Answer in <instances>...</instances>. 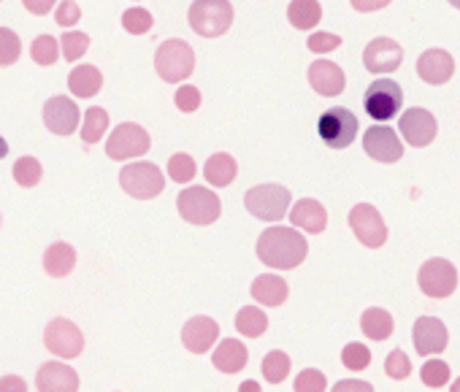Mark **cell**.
Segmentation results:
<instances>
[{"label":"cell","instance_id":"1","mask_svg":"<svg viewBox=\"0 0 460 392\" xmlns=\"http://www.w3.org/2000/svg\"><path fill=\"white\" fill-rule=\"evenodd\" d=\"M309 255L306 239L293 228H269L258 239V260L277 271L298 268Z\"/></svg>","mask_w":460,"mask_h":392},{"label":"cell","instance_id":"2","mask_svg":"<svg viewBox=\"0 0 460 392\" xmlns=\"http://www.w3.org/2000/svg\"><path fill=\"white\" fill-rule=\"evenodd\" d=\"M187 20L200 39H219L234 25V6L230 0H195Z\"/></svg>","mask_w":460,"mask_h":392},{"label":"cell","instance_id":"3","mask_svg":"<svg viewBox=\"0 0 460 392\" xmlns=\"http://www.w3.org/2000/svg\"><path fill=\"white\" fill-rule=\"evenodd\" d=\"M293 195L282 184H258L244 195V206L252 217L263 222H279L290 209Z\"/></svg>","mask_w":460,"mask_h":392},{"label":"cell","instance_id":"4","mask_svg":"<svg viewBox=\"0 0 460 392\" xmlns=\"http://www.w3.org/2000/svg\"><path fill=\"white\" fill-rule=\"evenodd\" d=\"M155 71L168 84L190 79L192 71H195V52H192V47L187 41H181V39L163 41L157 55H155Z\"/></svg>","mask_w":460,"mask_h":392},{"label":"cell","instance_id":"5","mask_svg":"<svg viewBox=\"0 0 460 392\" xmlns=\"http://www.w3.org/2000/svg\"><path fill=\"white\" fill-rule=\"evenodd\" d=\"M176 209L181 220L190 225H211L222 214V204L217 198V192H211L208 187H187L184 192H179Z\"/></svg>","mask_w":460,"mask_h":392},{"label":"cell","instance_id":"6","mask_svg":"<svg viewBox=\"0 0 460 392\" xmlns=\"http://www.w3.org/2000/svg\"><path fill=\"white\" fill-rule=\"evenodd\" d=\"M119 184H122V189L130 195V198L152 201L163 192L165 176L155 162H130V165H125L119 170Z\"/></svg>","mask_w":460,"mask_h":392},{"label":"cell","instance_id":"7","mask_svg":"<svg viewBox=\"0 0 460 392\" xmlns=\"http://www.w3.org/2000/svg\"><path fill=\"white\" fill-rule=\"evenodd\" d=\"M363 106H366V114L376 122H387L393 119L401 106H403V90L398 82L393 79H379V82H371L366 95H363Z\"/></svg>","mask_w":460,"mask_h":392},{"label":"cell","instance_id":"8","mask_svg":"<svg viewBox=\"0 0 460 392\" xmlns=\"http://www.w3.org/2000/svg\"><path fill=\"white\" fill-rule=\"evenodd\" d=\"M149 146H152V138H149V133L141 127V125H136V122H122L119 127H114V133L109 135V141H106V154L111 157V160H133V157H141V154H146L149 152Z\"/></svg>","mask_w":460,"mask_h":392},{"label":"cell","instance_id":"9","mask_svg":"<svg viewBox=\"0 0 460 392\" xmlns=\"http://www.w3.org/2000/svg\"><path fill=\"white\" fill-rule=\"evenodd\" d=\"M358 127V117L349 109H328L317 122L320 138L328 144V149H347L355 141Z\"/></svg>","mask_w":460,"mask_h":392},{"label":"cell","instance_id":"10","mask_svg":"<svg viewBox=\"0 0 460 392\" xmlns=\"http://www.w3.org/2000/svg\"><path fill=\"white\" fill-rule=\"evenodd\" d=\"M417 284L428 298H436V301L449 298L457 290V268L449 260L433 257V260L422 263Z\"/></svg>","mask_w":460,"mask_h":392},{"label":"cell","instance_id":"11","mask_svg":"<svg viewBox=\"0 0 460 392\" xmlns=\"http://www.w3.org/2000/svg\"><path fill=\"white\" fill-rule=\"evenodd\" d=\"M44 346L63 360H74L84 352V335L71 319L58 317L44 330Z\"/></svg>","mask_w":460,"mask_h":392},{"label":"cell","instance_id":"12","mask_svg":"<svg viewBox=\"0 0 460 392\" xmlns=\"http://www.w3.org/2000/svg\"><path fill=\"white\" fill-rule=\"evenodd\" d=\"M349 228L358 236V241L368 249H379L387 241V225L371 204H358L349 212Z\"/></svg>","mask_w":460,"mask_h":392},{"label":"cell","instance_id":"13","mask_svg":"<svg viewBox=\"0 0 460 392\" xmlns=\"http://www.w3.org/2000/svg\"><path fill=\"white\" fill-rule=\"evenodd\" d=\"M363 149L376 162H398L403 157V144L398 133L387 125H374L363 135Z\"/></svg>","mask_w":460,"mask_h":392},{"label":"cell","instance_id":"14","mask_svg":"<svg viewBox=\"0 0 460 392\" xmlns=\"http://www.w3.org/2000/svg\"><path fill=\"white\" fill-rule=\"evenodd\" d=\"M411 338H414V352L420 357H430V354H441L447 349L449 333L438 317H420L411 327Z\"/></svg>","mask_w":460,"mask_h":392},{"label":"cell","instance_id":"15","mask_svg":"<svg viewBox=\"0 0 460 392\" xmlns=\"http://www.w3.org/2000/svg\"><path fill=\"white\" fill-rule=\"evenodd\" d=\"M398 130H401V135H403L406 144L422 149V146H428V144L436 138L438 125H436V117H433L428 109H409V111L401 117Z\"/></svg>","mask_w":460,"mask_h":392},{"label":"cell","instance_id":"16","mask_svg":"<svg viewBox=\"0 0 460 392\" xmlns=\"http://www.w3.org/2000/svg\"><path fill=\"white\" fill-rule=\"evenodd\" d=\"M403 63V49L393 39H374L363 52V65L371 74H393Z\"/></svg>","mask_w":460,"mask_h":392},{"label":"cell","instance_id":"17","mask_svg":"<svg viewBox=\"0 0 460 392\" xmlns=\"http://www.w3.org/2000/svg\"><path fill=\"white\" fill-rule=\"evenodd\" d=\"M44 125L55 133V135H71L79 127V106L66 98V95H55L47 100L44 106Z\"/></svg>","mask_w":460,"mask_h":392},{"label":"cell","instance_id":"18","mask_svg":"<svg viewBox=\"0 0 460 392\" xmlns=\"http://www.w3.org/2000/svg\"><path fill=\"white\" fill-rule=\"evenodd\" d=\"M417 74L425 84H433V87L447 84L455 74V60L444 49H428L417 60Z\"/></svg>","mask_w":460,"mask_h":392},{"label":"cell","instance_id":"19","mask_svg":"<svg viewBox=\"0 0 460 392\" xmlns=\"http://www.w3.org/2000/svg\"><path fill=\"white\" fill-rule=\"evenodd\" d=\"M219 338V325L211 317H192L181 330V344L192 354H206Z\"/></svg>","mask_w":460,"mask_h":392},{"label":"cell","instance_id":"20","mask_svg":"<svg viewBox=\"0 0 460 392\" xmlns=\"http://www.w3.org/2000/svg\"><path fill=\"white\" fill-rule=\"evenodd\" d=\"M36 389H41V392H76L79 389V373L63 362H44L39 368V376H36Z\"/></svg>","mask_w":460,"mask_h":392},{"label":"cell","instance_id":"21","mask_svg":"<svg viewBox=\"0 0 460 392\" xmlns=\"http://www.w3.org/2000/svg\"><path fill=\"white\" fill-rule=\"evenodd\" d=\"M309 84L317 95H325V98H336L344 92V71L331 63V60H317L309 65Z\"/></svg>","mask_w":460,"mask_h":392},{"label":"cell","instance_id":"22","mask_svg":"<svg viewBox=\"0 0 460 392\" xmlns=\"http://www.w3.org/2000/svg\"><path fill=\"white\" fill-rule=\"evenodd\" d=\"M290 222L298 228V231H306V233H323L325 225H328V214L323 209L320 201H312V198H304L298 201L293 209H290Z\"/></svg>","mask_w":460,"mask_h":392},{"label":"cell","instance_id":"23","mask_svg":"<svg viewBox=\"0 0 460 392\" xmlns=\"http://www.w3.org/2000/svg\"><path fill=\"white\" fill-rule=\"evenodd\" d=\"M214 368L217 370H222V373H239L244 365H247V360H250V352H247V346L242 344V341H236V338H225V341H219V346L214 349Z\"/></svg>","mask_w":460,"mask_h":392},{"label":"cell","instance_id":"24","mask_svg":"<svg viewBox=\"0 0 460 392\" xmlns=\"http://www.w3.org/2000/svg\"><path fill=\"white\" fill-rule=\"evenodd\" d=\"M290 295V287L277 274H263L252 282V298L263 306H282Z\"/></svg>","mask_w":460,"mask_h":392},{"label":"cell","instance_id":"25","mask_svg":"<svg viewBox=\"0 0 460 392\" xmlns=\"http://www.w3.org/2000/svg\"><path fill=\"white\" fill-rule=\"evenodd\" d=\"M203 176L211 187H227V184H234L236 176H239V165L236 160L219 152V154H211L203 165Z\"/></svg>","mask_w":460,"mask_h":392},{"label":"cell","instance_id":"26","mask_svg":"<svg viewBox=\"0 0 460 392\" xmlns=\"http://www.w3.org/2000/svg\"><path fill=\"white\" fill-rule=\"evenodd\" d=\"M76 266V249L66 241H58L47 249L44 255V271L52 276V279H63L74 271Z\"/></svg>","mask_w":460,"mask_h":392},{"label":"cell","instance_id":"27","mask_svg":"<svg viewBox=\"0 0 460 392\" xmlns=\"http://www.w3.org/2000/svg\"><path fill=\"white\" fill-rule=\"evenodd\" d=\"M68 87L76 98H95L103 87V76L95 65H79L68 74Z\"/></svg>","mask_w":460,"mask_h":392},{"label":"cell","instance_id":"28","mask_svg":"<svg viewBox=\"0 0 460 392\" xmlns=\"http://www.w3.org/2000/svg\"><path fill=\"white\" fill-rule=\"evenodd\" d=\"M288 20L298 30H314L323 20L320 0H293L290 9H288Z\"/></svg>","mask_w":460,"mask_h":392},{"label":"cell","instance_id":"29","mask_svg":"<svg viewBox=\"0 0 460 392\" xmlns=\"http://www.w3.org/2000/svg\"><path fill=\"white\" fill-rule=\"evenodd\" d=\"M360 330L371 338V341H387L395 330L393 317L385 309H366L360 317Z\"/></svg>","mask_w":460,"mask_h":392},{"label":"cell","instance_id":"30","mask_svg":"<svg viewBox=\"0 0 460 392\" xmlns=\"http://www.w3.org/2000/svg\"><path fill=\"white\" fill-rule=\"evenodd\" d=\"M236 330L247 338H261L269 330V317L258 306H247L236 314Z\"/></svg>","mask_w":460,"mask_h":392},{"label":"cell","instance_id":"31","mask_svg":"<svg viewBox=\"0 0 460 392\" xmlns=\"http://www.w3.org/2000/svg\"><path fill=\"white\" fill-rule=\"evenodd\" d=\"M109 130V111L106 109H87L84 114V127H82V141L84 144H98Z\"/></svg>","mask_w":460,"mask_h":392},{"label":"cell","instance_id":"32","mask_svg":"<svg viewBox=\"0 0 460 392\" xmlns=\"http://www.w3.org/2000/svg\"><path fill=\"white\" fill-rule=\"evenodd\" d=\"M12 176H14V181H17L20 187L31 189V187H36V184L41 181L44 168H41V162H39L36 157H20V160L14 162V168H12Z\"/></svg>","mask_w":460,"mask_h":392},{"label":"cell","instance_id":"33","mask_svg":"<svg viewBox=\"0 0 460 392\" xmlns=\"http://www.w3.org/2000/svg\"><path fill=\"white\" fill-rule=\"evenodd\" d=\"M263 376H266V381H271V384H282L285 379H288V373H290V357L285 354V352H279V349H274V352H269L266 357H263Z\"/></svg>","mask_w":460,"mask_h":392},{"label":"cell","instance_id":"34","mask_svg":"<svg viewBox=\"0 0 460 392\" xmlns=\"http://www.w3.org/2000/svg\"><path fill=\"white\" fill-rule=\"evenodd\" d=\"M60 41L58 39H52V36H39L36 41H33V47H31V55H33V63H39V65H55L58 63V55H60Z\"/></svg>","mask_w":460,"mask_h":392},{"label":"cell","instance_id":"35","mask_svg":"<svg viewBox=\"0 0 460 392\" xmlns=\"http://www.w3.org/2000/svg\"><path fill=\"white\" fill-rule=\"evenodd\" d=\"M22 55V41L14 30L0 28V68L14 65Z\"/></svg>","mask_w":460,"mask_h":392},{"label":"cell","instance_id":"36","mask_svg":"<svg viewBox=\"0 0 460 392\" xmlns=\"http://www.w3.org/2000/svg\"><path fill=\"white\" fill-rule=\"evenodd\" d=\"M420 379L430 389H441L449 381V365L444 360H428L420 370Z\"/></svg>","mask_w":460,"mask_h":392},{"label":"cell","instance_id":"37","mask_svg":"<svg viewBox=\"0 0 460 392\" xmlns=\"http://www.w3.org/2000/svg\"><path fill=\"white\" fill-rule=\"evenodd\" d=\"M152 25H155V20H152V14L146 9H128L122 14V28L130 36H144V33L152 30Z\"/></svg>","mask_w":460,"mask_h":392},{"label":"cell","instance_id":"38","mask_svg":"<svg viewBox=\"0 0 460 392\" xmlns=\"http://www.w3.org/2000/svg\"><path fill=\"white\" fill-rule=\"evenodd\" d=\"M168 176H171L176 184L192 181V179H195V160H192L190 154H184V152L173 154V157L168 160Z\"/></svg>","mask_w":460,"mask_h":392},{"label":"cell","instance_id":"39","mask_svg":"<svg viewBox=\"0 0 460 392\" xmlns=\"http://www.w3.org/2000/svg\"><path fill=\"white\" fill-rule=\"evenodd\" d=\"M60 47H63V57L68 60V63H76L84 52H87V47H90V39L84 36V33H76V30H68L63 39H60Z\"/></svg>","mask_w":460,"mask_h":392},{"label":"cell","instance_id":"40","mask_svg":"<svg viewBox=\"0 0 460 392\" xmlns=\"http://www.w3.org/2000/svg\"><path fill=\"white\" fill-rule=\"evenodd\" d=\"M341 362L347 365V368H352V370H363V368H368V362H371V349L366 346V344H347L344 349H341Z\"/></svg>","mask_w":460,"mask_h":392},{"label":"cell","instance_id":"41","mask_svg":"<svg viewBox=\"0 0 460 392\" xmlns=\"http://www.w3.org/2000/svg\"><path fill=\"white\" fill-rule=\"evenodd\" d=\"M385 373H387L390 379H395V381L406 379V376L411 373V360H409V354L401 352V349H393V354H390L387 362H385Z\"/></svg>","mask_w":460,"mask_h":392},{"label":"cell","instance_id":"42","mask_svg":"<svg viewBox=\"0 0 460 392\" xmlns=\"http://www.w3.org/2000/svg\"><path fill=\"white\" fill-rule=\"evenodd\" d=\"M296 389H298V392H323V389H328L325 373H323V370H317V368H306V370H301V373H298V379H296Z\"/></svg>","mask_w":460,"mask_h":392},{"label":"cell","instance_id":"43","mask_svg":"<svg viewBox=\"0 0 460 392\" xmlns=\"http://www.w3.org/2000/svg\"><path fill=\"white\" fill-rule=\"evenodd\" d=\"M173 103H176V109L184 111V114L198 111V106H200V92H198V87H192V84L179 87L176 95H173Z\"/></svg>","mask_w":460,"mask_h":392},{"label":"cell","instance_id":"44","mask_svg":"<svg viewBox=\"0 0 460 392\" xmlns=\"http://www.w3.org/2000/svg\"><path fill=\"white\" fill-rule=\"evenodd\" d=\"M306 47H309V52H314V55H325V52L339 49V47H341V39L333 36V33H314V36L309 39Z\"/></svg>","mask_w":460,"mask_h":392},{"label":"cell","instance_id":"45","mask_svg":"<svg viewBox=\"0 0 460 392\" xmlns=\"http://www.w3.org/2000/svg\"><path fill=\"white\" fill-rule=\"evenodd\" d=\"M82 20V9L74 4V0H63V4L58 6V14H55V22L63 25V28H71Z\"/></svg>","mask_w":460,"mask_h":392},{"label":"cell","instance_id":"46","mask_svg":"<svg viewBox=\"0 0 460 392\" xmlns=\"http://www.w3.org/2000/svg\"><path fill=\"white\" fill-rule=\"evenodd\" d=\"M22 4H25V9H28L31 14L44 17V14H49V12L55 9L58 0H22Z\"/></svg>","mask_w":460,"mask_h":392},{"label":"cell","instance_id":"47","mask_svg":"<svg viewBox=\"0 0 460 392\" xmlns=\"http://www.w3.org/2000/svg\"><path fill=\"white\" fill-rule=\"evenodd\" d=\"M349 4H352V9H355V12L368 14V12H379V9L390 6V0H349Z\"/></svg>","mask_w":460,"mask_h":392},{"label":"cell","instance_id":"48","mask_svg":"<svg viewBox=\"0 0 460 392\" xmlns=\"http://www.w3.org/2000/svg\"><path fill=\"white\" fill-rule=\"evenodd\" d=\"M336 392H371L374 387L368 381H352V379H344L333 387Z\"/></svg>","mask_w":460,"mask_h":392},{"label":"cell","instance_id":"49","mask_svg":"<svg viewBox=\"0 0 460 392\" xmlns=\"http://www.w3.org/2000/svg\"><path fill=\"white\" fill-rule=\"evenodd\" d=\"M28 384L20 376H4L0 379V392H25Z\"/></svg>","mask_w":460,"mask_h":392},{"label":"cell","instance_id":"50","mask_svg":"<svg viewBox=\"0 0 460 392\" xmlns=\"http://www.w3.org/2000/svg\"><path fill=\"white\" fill-rule=\"evenodd\" d=\"M239 389H242V392H258V389H261V387H258V384H255V381H244V384H242V387H239Z\"/></svg>","mask_w":460,"mask_h":392},{"label":"cell","instance_id":"51","mask_svg":"<svg viewBox=\"0 0 460 392\" xmlns=\"http://www.w3.org/2000/svg\"><path fill=\"white\" fill-rule=\"evenodd\" d=\"M9 154V144H6V138L4 135H0V160H4Z\"/></svg>","mask_w":460,"mask_h":392},{"label":"cell","instance_id":"52","mask_svg":"<svg viewBox=\"0 0 460 392\" xmlns=\"http://www.w3.org/2000/svg\"><path fill=\"white\" fill-rule=\"evenodd\" d=\"M449 389H452V392H460V379H455V384H452Z\"/></svg>","mask_w":460,"mask_h":392},{"label":"cell","instance_id":"53","mask_svg":"<svg viewBox=\"0 0 460 392\" xmlns=\"http://www.w3.org/2000/svg\"><path fill=\"white\" fill-rule=\"evenodd\" d=\"M449 4H452V6H455L457 12H460V0H449Z\"/></svg>","mask_w":460,"mask_h":392},{"label":"cell","instance_id":"54","mask_svg":"<svg viewBox=\"0 0 460 392\" xmlns=\"http://www.w3.org/2000/svg\"><path fill=\"white\" fill-rule=\"evenodd\" d=\"M0 225H4V217H0Z\"/></svg>","mask_w":460,"mask_h":392}]
</instances>
